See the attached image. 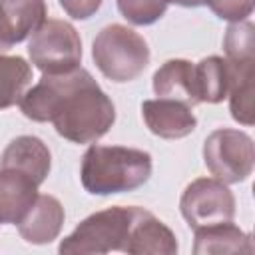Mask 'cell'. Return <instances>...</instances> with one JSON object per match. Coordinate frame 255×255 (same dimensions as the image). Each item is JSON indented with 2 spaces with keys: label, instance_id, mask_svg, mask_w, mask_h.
Segmentation results:
<instances>
[{
  "label": "cell",
  "instance_id": "1",
  "mask_svg": "<svg viewBox=\"0 0 255 255\" xmlns=\"http://www.w3.org/2000/svg\"><path fill=\"white\" fill-rule=\"evenodd\" d=\"M32 122H52L72 143H94L116 122V106L94 76L78 66L64 74H44L18 102Z\"/></svg>",
  "mask_w": 255,
  "mask_h": 255
},
{
  "label": "cell",
  "instance_id": "2",
  "mask_svg": "<svg viewBox=\"0 0 255 255\" xmlns=\"http://www.w3.org/2000/svg\"><path fill=\"white\" fill-rule=\"evenodd\" d=\"M151 167V155L143 149L92 143L82 155L80 179L92 195L129 193L147 183Z\"/></svg>",
  "mask_w": 255,
  "mask_h": 255
},
{
  "label": "cell",
  "instance_id": "3",
  "mask_svg": "<svg viewBox=\"0 0 255 255\" xmlns=\"http://www.w3.org/2000/svg\"><path fill=\"white\" fill-rule=\"evenodd\" d=\"M92 58L108 80L126 84L143 74L149 64V48L133 28L108 24L92 42Z\"/></svg>",
  "mask_w": 255,
  "mask_h": 255
},
{
  "label": "cell",
  "instance_id": "4",
  "mask_svg": "<svg viewBox=\"0 0 255 255\" xmlns=\"http://www.w3.org/2000/svg\"><path fill=\"white\" fill-rule=\"evenodd\" d=\"M133 211L135 205H112L88 215L68 237L60 241L58 251L64 255H104L110 251L124 253L133 221Z\"/></svg>",
  "mask_w": 255,
  "mask_h": 255
},
{
  "label": "cell",
  "instance_id": "5",
  "mask_svg": "<svg viewBox=\"0 0 255 255\" xmlns=\"http://www.w3.org/2000/svg\"><path fill=\"white\" fill-rule=\"evenodd\" d=\"M30 62L42 74H64L80 66L82 40L78 30L58 18H46L28 42Z\"/></svg>",
  "mask_w": 255,
  "mask_h": 255
},
{
  "label": "cell",
  "instance_id": "6",
  "mask_svg": "<svg viewBox=\"0 0 255 255\" xmlns=\"http://www.w3.org/2000/svg\"><path fill=\"white\" fill-rule=\"evenodd\" d=\"M203 163L209 173L223 183L245 181L255 165L253 137L243 129H213L203 141Z\"/></svg>",
  "mask_w": 255,
  "mask_h": 255
},
{
  "label": "cell",
  "instance_id": "7",
  "mask_svg": "<svg viewBox=\"0 0 255 255\" xmlns=\"http://www.w3.org/2000/svg\"><path fill=\"white\" fill-rule=\"evenodd\" d=\"M179 209L187 225L195 231L201 227L233 221L235 195L227 183L215 177H197L183 189Z\"/></svg>",
  "mask_w": 255,
  "mask_h": 255
},
{
  "label": "cell",
  "instance_id": "8",
  "mask_svg": "<svg viewBox=\"0 0 255 255\" xmlns=\"http://www.w3.org/2000/svg\"><path fill=\"white\" fill-rule=\"evenodd\" d=\"M179 249L175 233L153 213L135 205L124 253L129 255H175Z\"/></svg>",
  "mask_w": 255,
  "mask_h": 255
},
{
  "label": "cell",
  "instance_id": "9",
  "mask_svg": "<svg viewBox=\"0 0 255 255\" xmlns=\"http://www.w3.org/2000/svg\"><path fill=\"white\" fill-rule=\"evenodd\" d=\"M141 118L147 129L163 139L185 137L197 128V118L191 108L167 98L145 100L141 104Z\"/></svg>",
  "mask_w": 255,
  "mask_h": 255
},
{
  "label": "cell",
  "instance_id": "10",
  "mask_svg": "<svg viewBox=\"0 0 255 255\" xmlns=\"http://www.w3.org/2000/svg\"><path fill=\"white\" fill-rule=\"evenodd\" d=\"M64 219H66V213L60 199L50 193H44V195L38 193L28 213L20 219L18 233L24 241L32 245H48L60 235L64 227Z\"/></svg>",
  "mask_w": 255,
  "mask_h": 255
},
{
  "label": "cell",
  "instance_id": "11",
  "mask_svg": "<svg viewBox=\"0 0 255 255\" xmlns=\"http://www.w3.org/2000/svg\"><path fill=\"white\" fill-rule=\"evenodd\" d=\"M40 183L14 167H0V223L18 225L38 197Z\"/></svg>",
  "mask_w": 255,
  "mask_h": 255
},
{
  "label": "cell",
  "instance_id": "12",
  "mask_svg": "<svg viewBox=\"0 0 255 255\" xmlns=\"http://www.w3.org/2000/svg\"><path fill=\"white\" fill-rule=\"evenodd\" d=\"M0 167H14L30 177H34L40 185L46 181L52 169V153L48 145L36 135H18L14 137L0 155Z\"/></svg>",
  "mask_w": 255,
  "mask_h": 255
},
{
  "label": "cell",
  "instance_id": "13",
  "mask_svg": "<svg viewBox=\"0 0 255 255\" xmlns=\"http://www.w3.org/2000/svg\"><path fill=\"white\" fill-rule=\"evenodd\" d=\"M46 20V0H0V40L8 46L26 40Z\"/></svg>",
  "mask_w": 255,
  "mask_h": 255
},
{
  "label": "cell",
  "instance_id": "14",
  "mask_svg": "<svg viewBox=\"0 0 255 255\" xmlns=\"http://www.w3.org/2000/svg\"><path fill=\"white\" fill-rule=\"evenodd\" d=\"M151 86L157 98H167L181 102L189 108L197 106V92H195V64L183 58H173L163 62L153 78Z\"/></svg>",
  "mask_w": 255,
  "mask_h": 255
},
{
  "label": "cell",
  "instance_id": "15",
  "mask_svg": "<svg viewBox=\"0 0 255 255\" xmlns=\"http://www.w3.org/2000/svg\"><path fill=\"white\" fill-rule=\"evenodd\" d=\"M195 255H211V253H253V241L251 235L245 233L241 227H237L233 221L217 223L211 227L195 229V243H193Z\"/></svg>",
  "mask_w": 255,
  "mask_h": 255
},
{
  "label": "cell",
  "instance_id": "16",
  "mask_svg": "<svg viewBox=\"0 0 255 255\" xmlns=\"http://www.w3.org/2000/svg\"><path fill=\"white\" fill-rule=\"evenodd\" d=\"M231 80V66L227 58L207 56L195 64V92L197 100L207 104H219L227 98Z\"/></svg>",
  "mask_w": 255,
  "mask_h": 255
},
{
  "label": "cell",
  "instance_id": "17",
  "mask_svg": "<svg viewBox=\"0 0 255 255\" xmlns=\"http://www.w3.org/2000/svg\"><path fill=\"white\" fill-rule=\"evenodd\" d=\"M229 62V60H227ZM231 80H229V112L235 122L241 126H253V78H255V62L231 64Z\"/></svg>",
  "mask_w": 255,
  "mask_h": 255
},
{
  "label": "cell",
  "instance_id": "18",
  "mask_svg": "<svg viewBox=\"0 0 255 255\" xmlns=\"http://www.w3.org/2000/svg\"><path fill=\"white\" fill-rule=\"evenodd\" d=\"M32 82V66L22 56L0 54V110L16 106Z\"/></svg>",
  "mask_w": 255,
  "mask_h": 255
},
{
  "label": "cell",
  "instance_id": "19",
  "mask_svg": "<svg viewBox=\"0 0 255 255\" xmlns=\"http://www.w3.org/2000/svg\"><path fill=\"white\" fill-rule=\"evenodd\" d=\"M225 58L231 64L255 62V26L249 20L231 22L223 38Z\"/></svg>",
  "mask_w": 255,
  "mask_h": 255
},
{
  "label": "cell",
  "instance_id": "20",
  "mask_svg": "<svg viewBox=\"0 0 255 255\" xmlns=\"http://www.w3.org/2000/svg\"><path fill=\"white\" fill-rule=\"evenodd\" d=\"M120 14L133 26L155 24L167 10V0H116Z\"/></svg>",
  "mask_w": 255,
  "mask_h": 255
},
{
  "label": "cell",
  "instance_id": "21",
  "mask_svg": "<svg viewBox=\"0 0 255 255\" xmlns=\"http://www.w3.org/2000/svg\"><path fill=\"white\" fill-rule=\"evenodd\" d=\"M205 4L217 18L227 22H241L251 16L255 0H205Z\"/></svg>",
  "mask_w": 255,
  "mask_h": 255
},
{
  "label": "cell",
  "instance_id": "22",
  "mask_svg": "<svg viewBox=\"0 0 255 255\" xmlns=\"http://www.w3.org/2000/svg\"><path fill=\"white\" fill-rule=\"evenodd\" d=\"M104 0H60V6L64 12L74 20H88L92 18Z\"/></svg>",
  "mask_w": 255,
  "mask_h": 255
},
{
  "label": "cell",
  "instance_id": "23",
  "mask_svg": "<svg viewBox=\"0 0 255 255\" xmlns=\"http://www.w3.org/2000/svg\"><path fill=\"white\" fill-rule=\"evenodd\" d=\"M167 2H173V4L183 6V8H199L205 4V0H167Z\"/></svg>",
  "mask_w": 255,
  "mask_h": 255
},
{
  "label": "cell",
  "instance_id": "24",
  "mask_svg": "<svg viewBox=\"0 0 255 255\" xmlns=\"http://www.w3.org/2000/svg\"><path fill=\"white\" fill-rule=\"evenodd\" d=\"M8 50H10V46H8V44H4V42L0 40V54H4V52H8Z\"/></svg>",
  "mask_w": 255,
  "mask_h": 255
}]
</instances>
